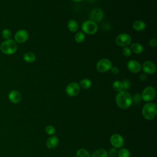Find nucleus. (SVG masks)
Masks as SVG:
<instances>
[{
  "mask_svg": "<svg viewBox=\"0 0 157 157\" xmlns=\"http://www.w3.org/2000/svg\"><path fill=\"white\" fill-rule=\"evenodd\" d=\"M117 106L121 109H127L132 104V96L126 90H122L117 93L115 97Z\"/></svg>",
  "mask_w": 157,
  "mask_h": 157,
  "instance_id": "nucleus-1",
  "label": "nucleus"
},
{
  "mask_svg": "<svg viewBox=\"0 0 157 157\" xmlns=\"http://www.w3.org/2000/svg\"><path fill=\"white\" fill-rule=\"evenodd\" d=\"M142 114L144 118L147 120H153L157 115V105L153 102L146 103L142 109Z\"/></svg>",
  "mask_w": 157,
  "mask_h": 157,
  "instance_id": "nucleus-2",
  "label": "nucleus"
},
{
  "mask_svg": "<svg viewBox=\"0 0 157 157\" xmlns=\"http://www.w3.org/2000/svg\"><path fill=\"white\" fill-rule=\"evenodd\" d=\"M18 49V44L14 39H8L3 41L0 45L1 52L5 55H12Z\"/></svg>",
  "mask_w": 157,
  "mask_h": 157,
  "instance_id": "nucleus-3",
  "label": "nucleus"
},
{
  "mask_svg": "<svg viewBox=\"0 0 157 157\" xmlns=\"http://www.w3.org/2000/svg\"><path fill=\"white\" fill-rule=\"evenodd\" d=\"M82 29L83 33L93 35L97 33L98 29V25L96 22L88 20L85 21L82 25Z\"/></svg>",
  "mask_w": 157,
  "mask_h": 157,
  "instance_id": "nucleus-4",
  "label": "nucleus"
},
{
  "mask_svg": "<svg viewBox=\"0 0 157 157\" xmlns=\"http://www.w3.org/2000/svg\"><path fill=\"white\" fill-rule=\"evenodd\" d=\"M112 66V63L109 59L102 58L97 62L96 68L98 72L101 73H104L108 71H110Z\"/></svg>",
  "mask_w": 157,
  "mask_h": 157,
  "instance_id": "nucleus-5",
  "label": "nucleus"
},
{
  "mask_svg": "<svg viewBox=\"0 0 157 157\" xmlns=\"http://www.w3.org/2000/svg\"><path fill=\"white\" fill-rule=\"evenodd\" d=\"M140 94L142 97V100L145 102H149L155 98L156 91L153 86H148L144 89L142 94Z\"/></svg>",
  "mask_w": 157,
  "mask_h": 157,
  "instance_id": "nucleus-6",
  "label": "nucleus"
},
{
  "mask_svg": "<svg viewBox=\"0 0 157 157\" xmlns=\"http://www.w3.org/2000/svg\"><path fill=\"white\" fill-rule=\"evenodd\" d=\"M132 39L129 34L127 33H121L118 35L115 38V43L120 47H128L131 42Z\"/></svg>",
  "mask_w": 157,
  "mask_h": 157,
  "instance_id": "nucleus-7",
  "label": "nucleus"
},
{
  "mask_svg": "<svg viewBox=\"0 0 157 157\" xmlns=\"http://www.w3.org/2000/svg\"><path fill=\"white\" fill-rule=\"evenodd\" d=\"M67 95L71 97L75 96L80 93V86L77 82H74L69 83L65 89Z\"/></svg>",
  "mask_w": 157,
  "mask_h": 157,
  "instance_id": "nucleus-8",
  "label": "nucleus"
},
{
  "mask_svg": "<svg viewBox=\"0 0 157 157\" xmlns=\"http://www.w3.org/2000/svg\"><path fill=\"white\" fill-rule=\"evenodd\" d=\"M110 142L113 147L115 148H121L124 145V139L122 136L118 134H114L111 136Z\"/></svg>",
  "mask_w": 157,
  "mask_h": 157,
  "instance_id": "nucleus-9",
  "label": "nucleus"
},
{
  "mask_svg": "<svg viewBox=\"0 0 157 157\" xmlns=\"http://www.w3.org/2000/svg\"><path fill=\"white\" fill-rule=\"evenodd\" d=\"M29 37V34L25 29L18 30L14 35V40L18 44H23L27 41Z\"/></svg>",
  "mask_w": 157,
  "mask_h": 157,
  "instance_id": "nucleus-10",
  "label": "nucleus"
},
{
  "mask_svg": "<svg viewBox=\"0 0 157 157\" xmlns=\"http://www.w3.org/2000/svg\"><path fill=\"white\" fill-rule=\"evenodd\" d=\"M104 12L99 8H95L92 9L90 13V17L91 20L96 22H100L104 18Z\"/></svg>",
  "mask_w": 157,
  "mask_h": 157,
  "instance_id": "nucleus-11",
  "label": "nucleus"
},
{
  "mask_svg": "<svg viewBox=\"0 0 157 157\" xmlns=\"http://www.w3.org/2000/svg\"><path fill=\"white\" fill-rule=\"evenodd\" d=\"M142 69L146 74H153L156 71L155 64L151 61H145L143 63Z\"/></svg>",
  "mask_w": 157,
  "mask_h": 157,
  "instance_id": "nucleus-12",
  "label": "nucleus"
},
{
  "mask_svg": "<svg viewBox=\"0 0 157 157\" xmlns=\"http://www.w3.org/2000/svg\"><path fill=\"white\" fill-rule=\"evenodd\" d=\"M127 67L131 72L137 74L141 70L142 65L137 60L131 59L127 63Z\"/></svg>",
  "mask_w": 157,
  "mask_h": 157,
  "instance_id": "nucleus-13",
  "label": "nucleus"
},
{
  "mask_svg": "<svg viewBox=\"0 0 157 157\" xmlns=\"http://www.w3.org/2000/svg\"><path fill=\"white\" fill-rule=\"evenodd\" d=\"M8 99L10 102L13 104H18L21 100V94L18 91L13 90L9 93Z\"/></svg>",
  "mask_w": 157,
  "mask_h": 157,
  "instance_id": "nucleus-14",
  "label": "nucleus"
},
{
  "mask_svg": "<svg viewBox=\"0 0 157 157\" xmlns=\"http://www.w3.org/2000/svg\"><path fill=\"white\" fill-rule=\"evenodd\" d=\"M59 144V139L56 136L53 135L48 137L46 141V145L50 149H53L58 146Z\"/></svg>",
  "mask_w": 157,
  "mask_h": 157,
  "instance_id": "nucleus-15",
  "label": "nucleus"
},
{
  "mask_svg": "<svg viewBox=\"0 0 157 157\" xmlns=\"http://www.w3.org/2000/svg\"><path fill=\"white\" fill-rule=\"evenodd\" d=\"M146 28V24L142 20H136L132 23V28L136 31H142Z\"/></svg>",
  "mask_w": 157,
  "mask_h": 157,
  "instance_id": "nucleus-16",
  "label": "nucleus"
},
{
  "mask_svg": "<svg viewBox=\"0 0 157 157\" xmlns=\"http://www.w3.org/2000/svg\"><path fill=\"white\" fill-rule=\"evenodd\" d=\"M130 49L132 52L136 53V54H140L144 51V47L143 46L137 42H134L130 45Z\"/></svg>",
  "mask_w": 157,
  "mask_h": 157,
  "instance_id": "nucleus-17",
  "label": "nucleus"
},
{
  "mask_svg": "<svg viewBox=\"0 0 157 157\" xmlns=\"http://www.w3.org/2000/svg\"><path fill=\"white\" fill-rule=\"evenodd\" d=\"M67 26L68 29L72 33L77 32L78 29V23L76 20L74 19H71L68 21Z\"/></svg>",
  "mask_w": 157,
  "mask_h": 157,
  "instance_id": "nucleus-18",
  "label": "nucleus"
},
{
  "mask_svg": "<svg viewBox=\"0 0 157 157\" xmlns=\"http://www.w3.org/2000/svg\"><path fill=\"white\" fill-rule=\"evenodd\" d=\"M91 157H109V155L106 150L99 148L95 150Z\"/></svg>",
  "mask_w": 157,
  "mask_h": 157,
  "instance_id": "nucleus-19",
  "label": "nucleus"
},
{
  "mask_svg": "<svg viewBox=\"0 0 157 157\" xmlns=\"http://www.w3.org/2000/svg\"><path fill=\"white\" fill-rule=\"evenodd\" d=\"M23 59L28 63H33L36 60V55L33 52H27L23 55Z\"/></svg>",
  "mask_w": 157,
  "mask_h": 157,
  "instance_id": "nucleus-20",
  "label": "nucleus"
},
{
  "mask_svg": "<svg viewBox=\"0 0 157 157\" xmlns=\"http://www.w3.org/2000/svg\"><path fill=\"white\" fill-rule=\"evenodd\" d=\"M80 86H81L82 88L87 90L91 88L92 85L91 81L88 78H83L80 81Z\"/></svg>",
  "mask_w": 157,
  "mask_h": 157,
  "instance_id": "nucleus-21",
  "label": "nucleus"
},
{
  "mask_svg": "<svg viewBox=\"0 0 157 157\" xmlns=\"http://www.w3.org/2000/svg\"><path fill=\"white\" fill-rule=\"evenodd\" d=\"M118 157H130L131 153L129 150L125 148H121L117 152Z\"/></svg>",
  "mask_w": 157,
  "mask_h": 157,
  "instance_id": "nucleus-22",
  "label": "nucleus"
},
{
  "mask_svg": "<svg viewBox=\"0 0 157 157\" xmlns=\"http://www.w3.org/2000/svg\"><path fill=\"white\" fill-rule=\"evenodd\" d=\"M75 157H91V156L88 150L84 148H80L77 150Z\"/></svg>",
  "mask_w": 157,
  "mask_h": 157,
  "instance_id": "nucleus-23",
  "label": "nucleus"
},
{
  "mask_svg": "<svg viewBox=\"0 0 157 157\" xmlns=\"http://www.w3.org/2000/svg\"><path fill=\"white\" fill-rule=\"evenodd\" d=\"M112 88L114 90V91H115L118 93L122 91L123 90L122 82H121L120 80H115L112 83Z\"/></svg>",
  "mask_w": 157,
  "mask_h": 157,
  "instance_id": "nucleus-24",
  "label": "nucleus"
},
{
  "mask_svg": "<svg viewBox=\"0 0 157 157\" xmlns=\"http://www.w3.org/2000/svg\"><path fill=\"white\" fill-rule=\"evenodd\" d=\"M74 39H75V40L76 41V42H77V43H82L85 40V33H83V32H81V31L77 32L75 34Z\"/></svg>",
  "mask_w": 157,
  "mask_h": 157,
  "instance_id": "nucleus-25",
  "label": "nucleus"
},
{
  "mask_svg": "<svg viewBox=\"0 0 157 157\" xmlns=\"http://www.w3.org/2000/svg\"><path fill=\"white\" fill-rule=\"evenodd\" d=\"M1 36L4 40H8L11 39V37H12L11 31L7 28L4 29L1 32Z\"/></svg>",
  "mask_w": 157,
  "mask_h": 157,
  "instance_id": "nucleus-26",
  "label": "nucleus"
},
{
  "mask_svg": "<svg viewBox=\"0 0 157 157\" xmlns=\"http://www.w3.org/2000/svg\"><path fill=\"white\" fill-rule=\"evenodd\" d=\"M142 101V97L141 94L139 93H135L132 97V101L134 104H139Z\"/></svg>",
  "mask_w": 157,
  "mask_h": 157,
  "instance_id": "nucleus-27",
  "label": "nucleus"
},
{
  "mask_svg": "<svg viewBox=\"0 0 157 157\" xmlns=\"http://www.w3.org/2000/svg\"><path fill=\"white\" fill-rule=\"evenodd\" d=\"M45 132L48 134V135H50V136H53L55 134V128L52 125H48L45 127Z\"/></svg>",
  "mask_w": 157,
  "mask_h": 157,
  "instance_id": "nucleus-28",
  "label": "nucleus"
},
{
  "mask_svg": "<svg viewBox=\"0 0 157 157\" xmlns=\"http://www.w3.org/2000/svg\"><path fill=\"white\" fill-rule=\"evenodd\" d=\"M122 53H123V55L125 56V57H129L131 55V53H132V52L130 49L129 47H123V50H122Z\"/></svg>",
  "mask_w": 157,
  "mask_h": 157,
  "instance_id": "nucleus-29",
  "label": "nucleus"
},
{
  "mask_svg": "<svg viewBox=\"0 0 157 157\" xmlns=\"http://www.w3.org/2000/svg\"><path fill=\"white\" fill-rule=\"evenodd\" d=\"M122 84H123V88L124 90L129 89L131 86V82L129 80H124L122 82Z\"/></svg>",
  "mask_w": 157,
  "mask_h": 157,
  "instance_id": "nucleus-30",
  "label": "nucleus"
},
{
  "mask_svg": "<svg viewBox=\"0 0 157 157\" xmlns=\"http://www.w3.org/2000/svg\"><path fill=\"white\" fill-rule=\"evenodd\" d=\"M117 148L112 147V148H110L108 152V155L110 156V157H115L117 155Z\"/></svg>",
  "mask_w": 157,
  "mask_h": 157,
  "instance_id": "nucleus-31",
  "label": "nucleus"
},
{
  "mask_svg": "<svg viewBox=\"0 0 157 157\" xmlns=\"http://www.w3.org/2000/svg\"><path fill=\"white\" fill-rule=\"evenodd\" d=\"M148 44L151 47H153V48H155L156 47L157 45V40L156 39H151L149 42H148Z\"/></svg>",
  "mask_w": 157,
  "mask_h": 157,
  "instance_id": "nucleus-32",
  "label": "nucleus"
},
{
  "mask_svg": "<svg viewBox=\"0 0 157 157\" xmlns=\"http://www.w3.org/2000/svg\"><path fill=\"white\" fill-rule=\"evenodd\" d=\"M110 72H111L112 74H115V75L118 74L120 72V69H119V68H118V67H117V66H112V67L110 68Z\"/></svg>",
  "mask_w": 157,
  "mask_h": 157,
  "instance_id": "nucleus-33",
  "label": "nucleus"
},
{
  "mask_svg": "<svg viewBox=\"0 0 157 157\" xmlns=\"http://www.w3.org/2000/svg\"><path fill=\"white\" fill-rule=\"evenodd\" d=\"M147 74H145V73H143V74H141L139 76V79L140 81L142 82H144L147 80Z\"/></svg>",
  "mask_w": 157,
  "mask_h": 157,
  "instance_id": "nucleus-34",
  "label": "nucleus"
},
{
  "mask_svg": "<svg viewBox=\"0 0 157 157\" xmlns=\"http://www.w3.org/2000/svg\"><path fill=\"white\" fill-rule=\"evenodd\" d=\"M71 1L74 2H81L83 0H71Z\"/></svg>",
  "mask_w": 157,
  "mask_h": 157,
  "instance_id": "nucleus-35",
  "label": "nucleus"
},
{
  "mask_svg": "<svg viewBox=\"0 0 157 157\" xmlns=\"http://www.w3.org/2000/svg\"><path fill=\"white\" fill-rule=\"evenodd\" d=\"M88 1H94V0H88Z\"/></svg>",
  "mask_w": 157,
  "mask_h": 157,
  "instance_id": "nucleus-36",
  "label": "nucleus"
}]
</instances>
